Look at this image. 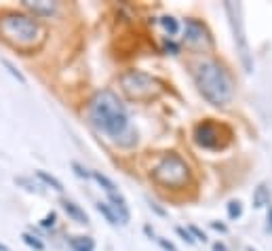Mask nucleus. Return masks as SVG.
<instances>
[{"label": "nucleus", "instance_id": "f257e3e1", "mask_svg": "<svg viewBox=\"0 0 272 251\" xmlns=\"http://www.w3.org/2000/svg\"><path fill=\"white\" fill-rule=\"evenodd\" d=\"M87 116L97 131L114 139L118 146L131 148L137 144V131L131 127L129 110L112 89L93 93L87 104Z\"/></svg>", "mask_w": 272, "mask_h": 251}, {"label": "nucleus", "instance_id": "f03ea898", "mask_svg": "<svg viewBox=\"0 0 272 251\" xmlns=\"http://www.w3.org/2000/svg\"><path fill=\"white\" fill-rule=\"evenodd\" d=\"M192 78L194 85L202 95L215 108H226L234 99V78L224 63L218 61L215 57H202V59L194 61L192 66Z\"/></svg>", "mask_w": 272, "mask_h": 251}, {"label": "nucleus", "instance_id": "7ed1b4c3", "mask_svg": "<svg viewBox=\"0 0 272 251\" xmlns=\"http://www.w3.org/2000/svg\"><path fill=\"white\" fill-rule=\"evenodd\" d=\"M0 38L19 51H36L47 38V30L36 17L17 11L0 15Z\"/></svg>", "mask_w": 272, "mask_h": 251}, {"label": "nucleus", "instance_id": "20e7f679", "mask_svg": "<svg viewBox=\"0 0 272 251\" xmlns=\"http://www.w3.org/2000/svg\"><path fill=\"white\" fill-rule=\"evenodd\" d=\"M152 182L169 190H181L192 184V169L177 152H167L150 171Z\"/></svg>", "mask_w": 272, "mask_h": 251}, {"label": "nucleus", "instance_id": "39448f33", "mask_svg": "<svg viewBox=\"0 0 272 251\" xmlns=\"http://www.w3.org/2000/svg\"><path fill=\"white\" fill-rule=\"evenodd\" d=\"M118 85L127 97L135 101H152L161 97L164 91L161 80L148 72H142V70H127V72H123L118 76Z\"/></svg>", "mask_w": 272, "mask_h": 251}, {"label": "nucleus", "instance_id": "423d86ee", "mask_svg": "<svg viewBox=\"0 0 272 251\" xmlns=\"http://www.w3.org/2000/svg\"><path fill=\"white\" fill-rule=\"evenodd\" d=\"M224 11H226V15H228V21H230L232 38H234V44H236V53H238L240 63H243V70H245L247 74H251L253 72V57H251L249 40H247V36H245L243 9H240V4L226 2L224 4Z\"/></svg>", "mask_w": 272, "mask_h": 251}, {"label": "nucleus", "instance_id": "0eeeda50", "mask_svg": "<svg viewBox=\"0 0 272 251\" xmlns=\"http://www.w3.org/2000/svg\"><path fill=\"white\" fill-rule=\"evenodd\" d=\"M181 40L194 53H207V51H213V47H215V40L207 28V23L196 17H186Z\"/></svg>", "mask_w": 272, "mask_h": 251}, {"label": "nucleus", "instance_id": "6e6552de", "mask_svg": "<svg viewBox=\"0 0 272 251\" xmlns=\"http://www.w3.org/2000/svg\"><path fill=\"white\" fill-rule=\"evenodd\" d=\"M192 137L196 141V146L205 148V150H218L221 146V131L219 127L213 123V120H200L199 125L194 127Z\"/></svg>", "mask_w": 272, "mask_h": 251}, {"label": "nucleus", "instance_id": "1a4fd4ad", "mask_svg": "<svg viewBox=\"0 0 272 251\" xmlns=\"http://www.w3.org/2000/svg\"><path fill=\"white\" fill-rule=\"evenodd\" d=\"M23 9H28L32 13V17H51L57 13V2H30L23 0Z\"/></svg>", "mask_w": 272, "mask_h": 251}, {"label": "nucleus", "instance_id": "9d476101", "mask_svg": "<svg viewBox=\"0 0 272 251\" xmlns=\"http://www.w3.org/2000/svg\"><path fill=\"white\" fill-rule=\"evenodd\" d=\"M61 209L68 213V217H72L76 224H89V215L85 213V209L80 207V205H76L74 201H70V198H61Z\"/></svg>", "mask_w": 272, "mask_h": 251}, {"label": "nucleus", "instance_id": "9b49d317", "mask_svg": "<svg viewBox=\"0 0 272 251\" xmlns=\"http://www.w3.org/2000/svg\"><path fill=\"white\" fill-rule=\"evenodd\" d=\"M272 203V190H270V186L262 182V184H257V188L253 190V207L255 209H262L266 207V205H270Z\"/></svg>", "mask_w": 272, "mask_h": 251}, {"label": "nucleus", "instance_id": "f8f14e48", "mask_svg": "<svg viewBox=\"0 0 272 251\" xmlns=\"http://www.w3.org/2000/svg\"><path fill=\"white\" fill-rule=\"evenodd\" d=\"M91 177H95V182H97L101 188H104V192L108 196H114V194H120V190L116 188V184L112 182L110 177L106 175V173H101V171H91Z\"/></svg>", "mask_w": 272, "mask_h": 251}, {"label": "nucleus", "instance_id": "ddd939ff", "mask_svg": "<svg viewBox=\"0 0 272 251\" xmlns=\"http://www.w3.org/2000/svg\"><path fill=\"white\" fill-rule=\"evenodd\" d=\"M68 243L74 251H95V243L91 236H70Z\"/></svg>", "mask_w": 272, "mask_h": 251}, {"label": "nucleus", "instance_id": "4468645a", "mask_svg": "<svg viewBox=\"0 0 272 251\" xmlns=\"http://www.w3.org/2000/svg\"><path fill=\"white\" fill-rule=\"evenodd\" d=\"M161 25L164 28V32L169 34V38H173V36H177L180 34V19L177 17H173V15H163L161 17Z\"/></svg>", "mask_w": 272, "mask_h": 251}, {"label": "nucleus", "instance_id": "2eb2a0df", "mask_svg": "<svg viewBox=\"0 0 272 251\" xmlns=\"http://www.w3.org/2000/svg\"><path fill=\"white\" fill-rule=\"evenodd\" d=\"M95 209H97L99 213L106 217V220H108V224H110V226H118V224H120V222H118V217H116V213H114V209L110 207V203L97 201V203H95Z\"/></svg>", "mask_w": 272, "mask_h": 251}, {"label": "nucleus", "instance_id": "dca6fc26", "mask_svg": "<svg viewBox=\"0 0 272 251\" xmlns=\"http://www.w3.org/2000/svg\"><path fill=\"white\" fill-rule=\"evenodd\" d=\"M36 177L40 179V182L44 184V186H51L53 190H57V192H63V184L57 179L55 175H51V173H47V171H42V169H38L36 171Z\"/></svg>", "mask_w": 272, "mask_h": 251}, {"label": "nucleus", "instance_id": "f3484780", "mask_svg": "<svg viewBox=\"0 0 272 251\" xmlns=\"http://www.w3.org/2000/svg\"><path fill=\"white\" fill-rule=\"evenodd\" d=\"M15 184L17 186H23L28 192H36V194H44V190H42V184H38L34 182V179H30V177H15Z\"/></svg>", "mask_w": 272, "mask_h": 251}, {"label": "nucleus", "instance_id": "a211bd4d", "mask_svg": "<svg viewBox=\"0 0 272 251\" xmlns=\"http://www.w3.org/2000/svg\"><path fill=\"white\" fill-rule=\"evenodd\" d=\"M21 239H23V243L25 245H30L32 249H36V251H44V243L38 239L36 234H32V232H23L21 234Z\"/></svg>", "mask_w": 272, "mask_h": 251}, {"label": "nucleus", "instance_id": "6ab92c4d", "mask_svg": "<svg viewBox=\"0 0 272 251\" xmlns=\"http://www.w3.org/2000/svg\"><path fill=\"white\" fill-rule=\"evenodd\" d=\"M0 61H2V66H4L6 70H9V74L13 76V78H17L19 82H21V85H28V78H25V76H23L21 72H19V70H17V66H15V63H11L9 59H0Z\"/></svg>", "mask_w": 272, "mask_h": 251}, {"label": "nucleus", "instance_id": "aec40b11", "mask_svg": "<svg viewBox=\"0 0 272 251\" xmlns=\"http://www.w3.org/2000/svg\"><path fill=\"white\" fill-rule=\"evenodd\" d=\"M226 211H228V217H230V220H238V217L243 215V205H240V201H230L226 205Z\"/></svg>", "mask_w": 272, "mask_h": 251}, {"label": "nucleus", "instance_id": "412c9836", "mask_svg": "<svg viewBox=\"0 0 272 251\" xmlns=\"http://www.w3.org/2000/svg\"><path fill=\"white\" fill-rule=\"evenodd\" d=\"M163 53H167V55H180V44L173 42V38H163Z\"/></svg>", "mask_w": 272, "mask_h": 251}, {"label": "nucleus", "instance_id": "4be33fe9", "mask_svg": "<svg viewBox=\"0 0 272 251\" xmlns=\"http://www.w3.org/2000/svg\"><path fill=\"white\" fill-rule=\"evenodd\" d=\"M175 232H177V236H180V239L183 241V243H188V245H194V236L192 234H190V230L188 228H183V226H177L175 228Z\"/></svg>", "mask_w": 272, "mask_h": 251}, {"label": "nucleus", "instance_id": "5701e85b", "mask_svg": "<svg viewBox=\"0 0 272 251\" xmlns=\"http://www.w3.org/2000/svg\"><path fill=\"white\" fill-rule=\"evenodd\" d=\"M72 169H74V173H76V175H78V177H82V179H89V177H91V171H89L87 167H82L80 163H76V160L72 163Z\"/></svg>", "mask_w": 272, "mask_h": 251}, {"label": "nucleus", "instance_id": "b1692460", "mask_svg": "<svg viewBox=\"0 0 272 251\" xmlns=\"http://www.w3.org/2000/svg\"><path fill=\"white\" fill-rule=\"evenodd\" d=\"M188 230H190V234H192V236H194V241H200V243H207V234H205V232H202V230H200L199 226H194V224H192V226H188Z\"/></svg>", "mask_w": 272, "mask_h": 251}, {"label": "nucleus", "instance_id": "393cba45", "mask_svg": "<svg viewBox=\"0 0 272 251\" xmlns=\"http://www.w3.org/2000/svg\"><path fill=\"white\" fill-rule=\"evenodd\" d=\"M154 241H156L158 245H161L164 251H177V247H175V245H173V243H171L169 239H164V236H156Z\"/></svg>", "mask_w": 272, "mask_h": 251}, {"label": "nucleus", "instance_id": "a878e982", "mask_svg": "<svg viewBox=\"0 0 272 251\" xmlns=\"http://www.w3.org/2000/svg\"><path fill=\"white\" fill-rule=\"evenodd\" d=\"M264 230L268 234H272V203L266 205V226H264Z\"/></svg>", "mask_w": 272, "mask_h": 251}, {"label": "nucleus", "instance_id": "bb28decb", "mask_svg": "<svg viewBox=\"0 0 272 251\" xmlns=\"http://www.w3.org/2000/svg\"><path fill=\"white\" fill-rule=\"evenodd\" d=\"M55 222H57V215H55V213H47L40 224H42L44 228H53V226H55Z\"/></svg>", "mask_w": 272, "mask_h": 251}, {"label": "nucleus", "instance_id": "cd10ccee", "mask_svg": "<svg viewBox=\"0 0 272 251\" xmlns=\"http://www.w3.org/2000/svg\"><path fill=\"white\" fill-rule=\"evenodd\" d=\"M211 228L213 230H218V232H228V226H226V224L224 222H218V220H215V222H211Z\"/></svg>", "mask_w": 272, "mask_h": 251}, {"label": "nucleus", "instance_id": "c85d7f7f", "mask_svg": "<svg viewBox=\"0 0 272 251\" xmlns=\"http://www.w3.org/2000/svg\"><path fill=\"white\" fill-rule=\"evenodd\" d=\"M148 205H150V209H152V211H156L158 215H167V211L158 207V203H154V201H148Z\"/></svg>", "mask_w": 272, "mask_h": 251}, {"label": "nucleus", "instance_id": "c756f323", "mask_svg": "<svg viewBox=\"0 0 272 251\" xmlns=\"http://www.w3.org/2000/svg\"><path fill=\"white\" fill-rule=\"evenodd\" d=\"M144 232H145V234H148V236H150V239H156V232H154V228H152V226H150V224H145V226H144Z\"/></svg>", "mask_w": 272, "mask_h": 251}, {"label": "nucleus", "instance_id": "7c9ffc66", "mask_svg": "<svg viewBox=\"0 0 272 251\" xmlns=\"http://www.w3.org/2000/svg\"><path fill=\"white\" fill-rule=\"evenodd\" d=\"M213 251H228V247L224 243H213Z\"/></svg>", "mask_w": 272, "mask_h": 251}, {"label": "nucleus", "instance_id": "2f4dec72", "mask_svg": "<svg viewBox=\"0 0 272 251\" xmlns=\"http://www.w3.org/2000/svg\"><path fill=\"white\" fill-rule=\"evenodd\" d=\"M0 251H11V249L6 247V245H2V243H0Z\"/></svg>", "mask_w": 272, "mask_h": 251}]
</instances>
